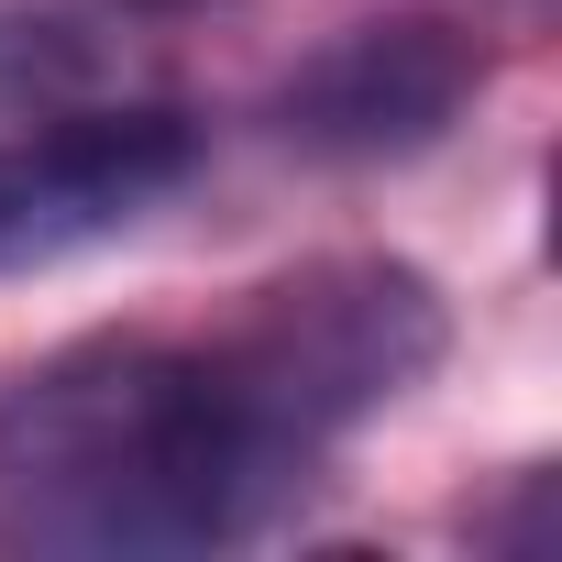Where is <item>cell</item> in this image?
Wrapping results in <instances>:
<instances>
[{"instance_id":"7a4b0ae2","label":"cell","mask_w":562,"mask_h":562,"mask_svg":"<svg viewBox=\"0 0 562 562\" xmlns=\"http://www.w3.org/2000/svg\"><path fill=\"white\" fill-rule=\"evenodd\" d=\"M441 342H452V321H441V288L419 265H397V254H321L299 276H276V288H254L210 331V364L232 375V397L276 441H299L321 463L353 419L408 397L441 364Z\"/></svg>"},{"instance_id":"277c9868","label":"cell","mask_w":562,"mask_h":562,"mask_svg":"<svg viewBox=\"0 0 562 562\" xmlns=\"http://www.w3.org/2000/svg\"><path fill=\"white\" fill-rule=\"evenodd\" d=\"M474 45L430 12H386V23H353L331 34L288 100H276V122H288L299 155H331V166H375V155H419L452 133V111L474 100Z\"/></svg>"},{"instance_id":"6da1fadb","label":"cell","mask_w":562,"mask_h":562,"mask_svg":"<svg viewBox=\"0 0 562 562\" xmlns=\"http://www.w3.org/2000/svg\"><path fill=\"white\" fill-rule=\"evenodd\" d=\"M310 485V452L276 441L210 342L100 331L45 353L0 397V540L12 551H221L254 540Z\"/></svg>"},{"instance_id":"3957f363","label":"cell","mask_w":562,"mask_h":562,"mask_svg":"<svg viewBox=\"0 0 562 562\" xmlns=\"http://www.w3.org/2000/svg\"><path fill=\"white\" fill-rule=\"evenodd\" d=\"M188 166L199 133L177 111H78L56 133L0 144V276L133 232L166 188H188Z\"/></svg>"}]
</instances>
